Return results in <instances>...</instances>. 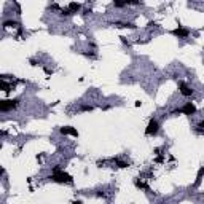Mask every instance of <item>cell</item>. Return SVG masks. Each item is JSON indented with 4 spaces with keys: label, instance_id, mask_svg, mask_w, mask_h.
Returning a JSON list of instances; mask_svg holds the SVG:
<instances>
[{
    "label": "cell",
    "instance_id": "6da1fadb",
    "mask_svg": "<svg viewBox=\"0 0 204 204\" xmlns=\"http://www.w3.org/2000/svg\"><path fill=\"white\" fill-rule=\"evenodd\" d=\"M51 179H53V180H56V182L72 183V177H70V175H69V174H65V172H62V171H59V169L54 171V174L51 175Z\"/></svg>",
    "mask_w": 204,
    "mask_h": 204
},
{
    "label": "cell",
    "instance_id": "7a4b0ae2",
    "mask_svg": "<svg viewBox=\"0 0 204 204\" xmlns=\"http://www.w3.org/2000/svg\"><path fill=\"white\" fill-rule=\"evenodd\" d=\"M158 131H159V123H158L156 120H150V123H148V126L145 129L147 135H156Z\"/></svg>",
    "mask_w": 204,
    "mask_h": 204
},
{
    "label": "cell",
    "instance_id": "3957f363",
    "mask_svg": "<svg viewBox=\"0 0 204 204\" xmlns=\"http://www.w3.org/2000/svg\"><path fill=\"white\" fill-rule=\"evenodd\" d=\"M18 105V101H13V99H8V101H0V112H8L11 108H15Z\"/></svg>",
    "mask_w": 204,
    "mask_h": 204
},
{
    "label": "cell",
    "instance_id": "277c9868",
    "mask_svg": "<svg viewBox=\"0 0 204 204\" xmlns=\"http://www.w3.org/2000/svg\"><path fill=\"white\" fill-rule=\"evenodd\" d=\"M180 112V113H185V115H193L196 112V107L192 104V102H188L187 105H183L182 108H179V110H175V113Z\"/></svg>",
    "mask_w": 204,
    "mask_h": 204
},
{
    "label": "cell",
    "instance_id": "5b68a950",
    "mask_svg": "<svg viewBox=\"0 0 204 204\" xmlns=\"http://www.w3.org/2000/svg\"><path fill=\"white\" fill-rule=\"evenodd\" d=\"M179 88H180V93L183 94V96H192L193 89H190V86H188V85H185L183 81H180V83H179Z\"/></svg>",
    "mask_w": 204,
    "mask_h": 204
},
{
    "label": "cell",
    "instance_id": "8992f818",
    "mask_svg": "<svg viewBox=\"0 0 204 204\" xmlns=\"http://www.w3.org/2000/svg\"><path fill=\"white\" fill-rule=\"evenodd\" d=\"M61 132H62V134H72V135H78V132H77L75 129H72L70 126H65V128H62V129H61Z\"/></svg>",
    "mask_w": 204,
    "mask_h": 204
},
{
    "label": "cell",
    "instance_id": "52a82bcc",
    "mask_svg": "<svg viewBox=\"0 0 204 204\" xmlns=\"http://www.w3.org/2000/svg\"><path fill=\"white\" fill-rule=\"evenodd\" d=\"M0 89H2V91H10V83L3 81V78H0Z\"/></svg>",
    "mask_w": 204,
    "mask_h": 204
},
{
    "label": "cell",
    "instance_id": "ba28073f",
    "mask_svg": "<svg viewBox=\"0 0 204 204\" xmlns=\"http://www.w3.org/2000/svg\"><path fill=\"white\" fill-rule=\"evenodd\" d=\"M175 35H179V37H187L188 35V31H183V29H177V31H174Z\"/></svg>",
    "mask_w": 204,
    "mask_h": 204
}]
</instances>
